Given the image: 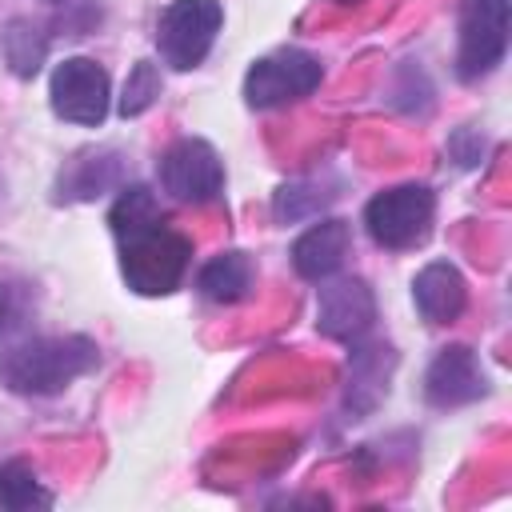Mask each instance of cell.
<instances>
[{"instance_id": "9a60e30c", "label": "cell", "mask_w": 512, "mask_h": 512, "mask_svg": "<svg viewBox=\"0 0 512 512\" xmlns=\"http://www.w3.org/2000/svg\"><path fill=\"white\" fill-rule=\"evenodd\" d=\"M48 504H52V492L36 480L32 464H24V460L0 464V508L28 512V508H48Z\"/></svg>"}, {"instance_id": "3957f363", "label": "cell", "mask_w": 512, "mask_h": 512, "mask_svg": "<svg viewBox=\"0 0 512 512\" xmlns=\"http://www.w3.org/2000/svg\"><path fill=\"white\" fill-rule=\"evenodd\" d=\"M220 24H224L220 0H172L156 20L160 60L176 72H188V68L204 64V56L216 44Z\"/></svg>"}, {"instance_id": "5bb4252c", "label": "cell", "mask_w": 512, "mask_h": 512, "mask_svg": "<svg viewBox=\"0 0 512 512\" xmlns=\"http://www.w3.org/2000/svg\"><path fill=\"white\" fill-rule=\"evenodd\" d=\"M120 180V156L116 152H80L60 172V196L64 200H92L104 188Z\"/></svg>"}, {"instance_id": "e0dca14e", "label": "cell", "mask_w": 512, "mask_h": 512, "mask_svg": "<svg viewBox=\"0 0 512 512\" xmlns=\"http://www.w3.org/2000/svg\"><path fill=\"white\" fill-rule=\"evenodd\" d=\"M160 96V68L152 60H140L132 72H128V84H124V96H120V116H140L156 104Z\"/></svg>"}, {"instance_id": "7c38bea8", "label": "cell", "mask_w": 512, "mask_h": 512, "mask_svg": "<svg viewBox=\"0 0 512 512\" xmlns=\"http://www.w3.org/2000/svg\"><path fill=\"white\" fill-rule=\"evenodd\" d=\"M348 244H352V232L344 220H320L312 224L304 236H296L292 244V268L304 276V280H328L344 256H348Z\"/></svg>"}, {"instance_id": "4fadbf2b", "label": "cell", "mask_w": 512, "mask_h": 512, "mask_svg": "<svg viewBox=\"0 0 512 512\" xmlns=\"http://www.w3.org/2000/svg\"><path fill=\"white\" fill-rule=\"evenodd\" d=\"M252 280H256V268L244 252H220L200 268L196 288L216 304H236L252 292Z\"/></svg>"}, {"instance_id": "2e32d148", "label": "cell", "mask_w": 512, "mask_h": 512, "mask_svg": "<svg viewBox=\"0 0 512 512\" xmlns=\"http://www.w3.org/2000/svg\"><path fill=\"white\" fill-rule=\"evenodd\" d=\"M48 52V36L32 24V20H12L4 32V56L12 64L16 76H36V68L44 64Z\"/></svg>"}, {"instance_id": "8992f818", "label": "cell", "mask_w": 512, "mask_h": 512, "mask_svg": "<svg viewBox=\"0 0 512 512\" xmlns=\"http://www.w3.org/2000/svg\"><path fill=\"white\" fill-rule=\"evenodd\" d=\"M508 52V0H464L460 4V80L488 76Z\"/></svg>"}, {"instance_id": "ffe728a7", "label": "cell", "mask_w": 512, "mask_h": 512, "mask_svg": "<svg viewBox=\"0 0 512 512\" xmlns=\"http://www.w3.org/2000/svg\"><path fill=\"white\" fill-rule=\"evenodd\" d=\"M340 4H352V0H340Z\"/></svg>"}, {"instance_id": "7a4b0ae2", "label": "cell", "mask_w": 512, "mask_h": 512, "mask_svg": "<svg viewBox=\"0 0 512 512\" xmlns=\"http://www.w3.org/2000/svg\"><path fill=\"white\" fill-rule=\"evenodd\" d=\"M100 364L88 336H40L0 352V388L20 396H52Z\"/></svg>"}, {"instance_id": "ba28073f", "label": "cell", "mask_w": 512, "mask_h": 512, "mask_svg": "<svg viewBox=\"0 0 512 512\" xmlns=\"http://www.w3.org/2000/svg\"><path fill=\"white\" fill-rule=\"evenodd\" d=\"M48 96L60 120L96 128L108 116V72L88 56H68L52 68Z\"/></svg>"}, {"instance_id": "30bf717a", "label": "cell", "mask_w": 512, "mask_h": 512, "mask_svg": "<svg viewBox=\"0 0 512 512\" xmlns=\"http://www.w3.org/2000/svg\"><path fill=\"white\" fill-rule=\"evenodd\" d=\"M488 392V376L468 344H448L436 352L424 376V396L432 408H460Z\"/></svg>"}, {"instance_id": "d6986e66", "label": "cell", "mask_w": 512, "mask_h": 512, "mask_svg": "<svg viewBox=\"0 0 512 512\" xmlns=\"http://www.w3.org/2000/svg\"><path fill=\"white\" fill-rule=\"evenodd\" d=\"M8 324V292H4V284H0V328Z\"/></svg>"}, {"instance_id": "277c9868", "label": "cell", "mask_w": 512, "mask_h": 512, "mask_svg": "<svg viewBox=\"0 0 512 512\" xmlns=\"http://www.w3.org/2000/svg\"><path fill=\"white\" fill-rule=\"evenodd\" d=\"M432 216H436V196L424 184H396L388 192H376L364 208L368 236L392 252L416 248L432 232Z\"/></svg>"}, {"instance_id": "5b68a950", "label": "cell", "mask_w": 512, "mask_h": 512, "mask_svg": "<svg viewBox=\"0 0 512 512\" xmlns=\"http://www.w3.org/2000/svg\"><path fill=\"white\" fill-rule=\"evenodd\" d=\"M324 68L304 48H280L272 56H260L244 76V100L252 108H280L292 100H304L320 84Z\"/></svg>"}, {"instance_id": "6da1fadb", "label": "cell", "mask_w": 512, "mask_h": 512, "mask_svg": "<svg viewBox=\"0 0 512 512\" xmlns=\"http://www.w3.org/2000/svg\"><path fill=\"white\" fill-rule=\"evenodd\" d=\"M108 224H112V236L120 248L124 284L132 292L168 296L180 288L188 260H192V240L160 216V204L144 184L120 188V196L108 212Z\"/></svg>"}, {"instance_id": "ac0fdd59", "label": "cell", "mask_w": 512, "mask_h": 512, "mask_svg": "<svg viewBox=\"0 0 512 512\" xmlns=\"http://www.w3.org/2000/svg\"><path fill=\"white\" fill-rule=\"evenodd\" d=\"M336 192H316V184H284L280 192H276V220H300V216H312V212H320L328 200H332Z\"/></svg>"}, {"instance_id": "9c48e42d", "label": "cell", "mask_w": 512, "mask_h": 512, "mask_svg": "<svg viewBox=\"0 0 512 512\" xmlns=\"http://www.w3.org/2000/svg\"><path fill=\"white\" fill-rule=\"evenodd\" d=\"M376 320V300L364 280H328L316 296V328L332 340L356 344Z\"/></svg>"}, {"instance_id": "52a82bcc", "label": "cell", "mask_w": 512, "mask_h": 512, "mask_svg": "<svg viewBox=\"0 0 512 512\" xmlns=\"http://www.w3.org/2000/svg\"><path fill=\"white\" fill-rule=\"evenodd\" d=\"M156 172H160V188L180 204H212L224 192V164L216 148L196 136L176 140L160 156Z\"/></svg>"}, {"instance_id": "44dd1931", "label": "cell", "mask_w": 512, "mask_h": 512, "mask_svg": "<svg viewBox=\"0 0 512 512\" xmlns=\"http://www.w3.org/2000/svg\"><path fill=\"white\" fill-rule=\"evenodd\" d=\"M52 4H56V0H52Z\"/></svg>"}, {"instance_id": "8fae6325", "label": "cell", "mask_w": 512, "mask_h": 512, "mask_svg": "<svg viewBox=\"0 0 512 512\" xmlns=\"http://www.w3.org/2000/svg\"><path fill=\"white\" fill-rule=\"evenodd\" d=\"M412 300H416V312L428 324H452L464 312V304H468V284H464V276H460L456 264L432 260V264H424L416 272Z\"/></svg>"}]
</instances>
